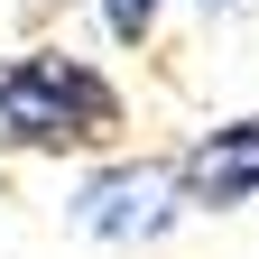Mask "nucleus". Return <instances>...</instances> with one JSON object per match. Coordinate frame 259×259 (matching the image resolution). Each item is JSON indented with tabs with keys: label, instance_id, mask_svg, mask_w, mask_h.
Masks as SVG:
<instances>
[{
	"label": "nucleus",
	"instance_id": "1",
	"mask_svg": "<svg viewBox=\"0 0 259 259\" xmlns=\"http://www.w3.org/2000/svg\"><path fill=\"white\" fill-rule=\"evenodd\" d=\"M130 139V93L102 56L19 47L0 56V148L10 157H111Z\"/></svg>",
	"mask_w": 259,
	"mask_h": 259
},
{
	"label": "nucleus",
	"instance_id": "2",
	"mask_svg": "<svg viewBox=\"0 0 259 259\" xmlns=\"http://www.w3.org/2000/svg\"><path fill=\"white\" fill-rule=\"evenodd\" d=\"M74 232L93 241H120V250H139V241H167L176 222H185V194H176V167L167 157H93L83 185H74Z\"/></svg>",
	"mask_w": 259,
	"mask_h": 259
},
{
	"label": "nucleus",
	"instance_id": "3",
	"mask_svg": "<svg viewBox=\"0 0 259 259\" xmlns=\"http://www.w3.org/2000/svg\"><path fill=\"white\" fill-rule=\"evenodd\" d=\"M167 167H176L185 213H232V204H250V194H259V111L213 120L204 139H185L167 157Z\"/></svg>",
	"mask_w": 259,
	"mask_h": 259
},
{
	"label": "nucleus",
	"instance_id": "4",
	"mask_svg": "<svg viewBox=\"0 0 259 259\" xmlns=\"http://www.w3.org/2000/svg\"><path fill=\"white\" fill-rule=\"evenodd\" d=\"M157 19H167V0H102V37L111 47H148Z\"/></svg>",
	"mask_w": 259,
	"mask_h": 259
},
{
	"label": "nucleus",
	"instance_id": "5",
	"mask_svg": "<svg viewBox=\"0 0 259 259\" xmlns=\"http://www.w3.org/2000/svg\"><path fill=\"white\" fill-rule=\"evenodd\" d=\"M194 10H232V0H194Z\"/></svg>",
	"mask_w": 259,
	"mask_h": 259
}]
</instances>
